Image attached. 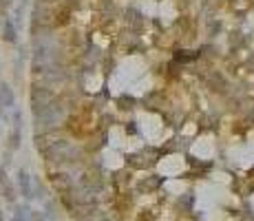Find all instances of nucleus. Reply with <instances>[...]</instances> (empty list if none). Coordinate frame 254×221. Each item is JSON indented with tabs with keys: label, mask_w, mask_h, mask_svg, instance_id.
<instances>
[{
	"label": "nucleus",
	"mask_w": 254,
	"mask_h": 221,
	"mask_svg": "<svg viewBox=\"0 0 254 221\" xmlns=\"http://www.w3.org/2000/svg\"><path fill=\"white\" fill-rule=\"evenodd\" d=\"M18 188H20V194H23L27 201L36 199V190H33V177L29 175L27 168H20V170H18Z\"/></svg>",
	"instance_id": "f257e3e1"
},
{
	"label": "nucleus",
	"mask_w": 254,
	"mask_h": 221,
	"mask_svg": "<svg viewBox=\"0 0 254 221\" xmlns=\"http://www.w3.org/2000/svg\"><path fill=\"white\" fill-rule=\"evenodd\" d=\"M16 106V93L7 82H0V110L14 109Z\"/></svg>",
	"instance_id": "f03ea898"
},
{
	"label": "nucleus",
	"mask_w": 254,
	"mask_h": 221,
	"mask_svg": "<svg viewBox=\"0 0 254 221\" xmlns=\"http://www.w3.org/2000/svg\"><path fill=\"white\" fill-rule=\"evenodd\" d=\"M2 40L7 44H16L18 42V25L14 22V18L7 16L5 22H2Z\"/></svg>",
	"instance_id": "7ed1b4c3"
},
{
	"label": "nucleus",
	"mask_w": 254,
	"mask_h": 221,
	"mask_svg": "<svg viewBox=\"0 0 254 221\" xmlns=\"http://www.w3.org/2000/svg\"><path fill=\"white\" fill-rule=\"evenodd\" d=\"M0 194L7 199V201L14 206V199H16V194H14V186L9 184V177H7V172H5V168H0Z\"/></svg>",
	"instance_id": "20e7f679"
},
{
	"label": "nucleus",
	"mask_w": 254,
	"mask_h": 221,
	"mask_svg": "<svg viewBox=\"0 0 254 221\" xmlns=\"http://www.w3.org/2000/svg\"><path fill=\"white\" fill-rule=\"evenodd\" d=\"M20 144H23V126H11V133H9V148H11V150H18Z\"/></svg>",
	"instance_id": "39448f33"
},
{
	"label": "nucleus",
	"mask_w": 254,
	"mask_h": 221,
	"mask_svg": "<svg viewBox=\"0 0 254 221\" xmlns=\"http://www.w3.org/2000/svg\"><path fill=\"white\" fill-rule=\"evenodd\" d=\"M0 221H5V215H2V208H0Z\"/></svg>",
	"instance_id": "423d86ee"
}]
</instances>
